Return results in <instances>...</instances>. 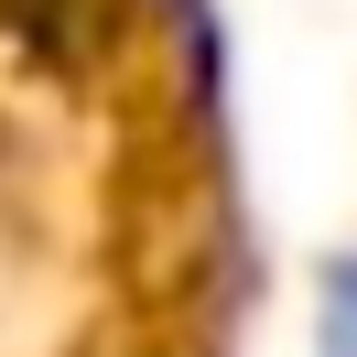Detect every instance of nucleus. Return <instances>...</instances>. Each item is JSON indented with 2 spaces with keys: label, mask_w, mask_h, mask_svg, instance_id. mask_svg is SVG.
<instances>
[{
  "label": "nucleus",
  "mask_w": 357,
  "mask_h": 357,
  "mask_svg": "<svg viewBox=\"0 0 357 357\" xmlns=\"http://www.w3.org/2000/svg\"><path fill=\"white\" fill-rule=\"evenodd\" d=\"M314 357H357V249L325 271V325H314Z\"/></svg>",
  "instance_id": "1"
}]
</instances>
